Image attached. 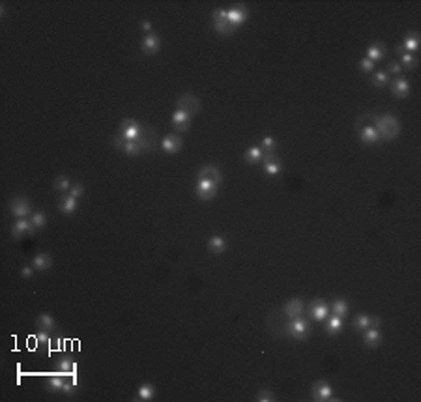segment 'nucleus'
Masks as SVG:
<instances>
[{"label":"nucleus","mask_w":421,"mask_h":402,"mask_svg":"<svg viewBox=\"0 0 421 402\" xmlns=\"http://www.w3.org/2000/svg\"><path fill=\"white\" fill-rule=\"evenodd\" d=\"M389 83V73L387 71H374L372 73V85L374 86H385Z\"/></svg>","instance_id":"38"},{"label":"nucleus","mask_w":421,"mask_h":402,"mask_svg":"<svg viewBox=\"0 0 421 402\" xmlns=\"http://www.w3.org/2000/svg\"><path fill=\"white\" fill-rule=\"evenodd\" d=\"M83 193H85V185L83 184H75V185H72V189H70V195L75 198L83 197Z\"/></svg>","instance_id":"44"},{"label":"nucleus","mask_w":421,"mask_h":402,"mask_svg":"<svg viewBox=\"0 0 421 402\" xmlns=\"http://www.w3.org/2000/svg\"><path fill=\"white\" fill-rule=\"evenodd\" d=\"M141 49H143L144 55H157V51L161 49V40H159V36L154 34V32L146 34V38H144L143 43H141Z\"/></svg>","instance_id":"15"},{"label":"nucleus","mask_w":421,"mask_h":402,"mask_svg":"<svg viewBox=\"0 0 421 402\" xmlns=\"http://www.w3.org/2000/svg\"><path fill=\"white\" fill-rule=\"evenodd\" d=\"M303 309H305V305H303V301H301L300 297H294V299H290V301H286V305H285V314H286L288 318L301 316V312H303Z\"/></svg>","instance_id":"23"},{"label":"nucleus","mask_w":421,"mask_h":402,"mask_svg":"<svg viewBox=\"0 0 421 402\" xmlns=\"http://www.w3.org/2000/svg\"><path fill=\"white\" fill-rule=\"evenodd\" d=\"M400 47L406 51V53H410V55H414L415 51H417V47H419V34L417 32H408L404 36V43Z\"/></svg>","instance_id":"27"},{"label":"nucleus","mask_w":421,"mask_h":402,"mask_svg":"<svg viewBox=\"0 0 421 402\" xmlns=\"http://www.w3.org/2000/svg\"><path fill=\"white\" fill-rule=\"evenodd\" d=\"M53 266V256L49 253H38L32 260V268L36 271H47Z\"/></svg>","instance_id":"24"},{"label":"nucleus","mask_w":421,"mask_h":402,"mask_svg":"<svg viewBox=\"0 0 421 402\" xmlns=\"http://www.w3.org/2000/svg\"><path fill=\"white\" fill-rule=\"evenodd\" d=\"M374 129L378 131L380 139L391 141V139H395L399 135L400 124L393 114H380V116L374 118Z\"/></svg>","instance_id":"1"},{"label":"nucleus","mask_w":421,"mask_h":402,"mask_svg":"<svg viewBox=\"0 0 421 402\" xmlns=\"http://www.w3.org/2000/svg\"><path fill=\"white\" fill-rule=\"evenodd\" d=\"M262 167H264V172L268 176H277L281 172V163L273 154H264L262 157Z\"/></svg>","instance_id":"20"},{"label":"nucleus","mask_w":421,"mask_h":402,"mask_svg":"<svg viewBox=\"0 0 421 402\" xmlns=\"http://www.w3.org/2000/svg\"><path fill=\"white\" fill-rule=\"evenodd\" d=\"M139 144H141V148L144 150H150L152 144H154V131H152L150 127L143 126V133H141V137H139Z\"/></svg>","instance_id":"32"},{"label":"nucleus","mask_w":421,"mask_h":402,"mask_svg":"<svg viewBox=\"0 0 421 402\" xmlns=\"http://www.w3.org/2000/svg\"><path fill=\"white\" fill-rule=\"evenodd\" d=\"M286 331H288V335H290L292 339L307 340L309 339V335H311V324L301 316L290 318V322L286 324Z\"/></svg>","instance_id":"2"},{"label":"nucleus","mask_w":421,"mask_h":402,"mask_svg":"<svg viewBox=\"0 0 421 402\" xmlns=\"http://www.w3.org/2000/svg\"><path fill=\"white\" fill-rule=\"evenodd\" d=\"M227 17H229V23L234 27V29H238V27H242L243 23L247 21V17H249V12H247V8L243 6H232L230 10H227Z\"/></svg>","instance_id":"9"},{"label":"nucleus","mask_w":421,"mask_h":402,"mask_svg":"<svg viewBox=\"0 0 421 402\" xmlns=\"http://www.w3.org/2000/svg\"><path fill=\"white\" fill-rule=\"evenodd\" d=\"M30 223H32V226L36 230H40V228H43V226L47 225V215L43 212H34L30 215Z\"/></svg>","instance_id":"37"},{"label":"nucleus","mask_w":421,"mask_h":402,"mask_svg":"<svg viewBox=\"0 0 421 402\" xmlns=\"http://www.w3.org/2000/svg\"><path fill=\"white\" fill-rule=\"evenodd\" d=\"M331 398H333V387L324 380L316 381L313 385V400L326 402V400H331Z\"/></svg>","instance_id":"10"},{"label":"nucleus","mask_w":421,"mask_h":402,"mask_svg":"<svg viewBox=\"0 0 421 402\" xmlns=\"http://www.w3.org/2000/svg\"><path fill=\"white\" fill-rule=\"evenodd\" d=\"M34 340H36L38 344H49V331L42 329V331H40L36 337H34Z\"/></svg>","instance_id":"43"},{"label":"nucleus","mask_w":421,"mask_h":402,"mask_svg":"<svg viewBox=\"0 0 421 402\" xmlns=\"http://www.w3.org/2000/svg\"><path fill=\"white\" fill-rule=\"evenodd\" d=\"M245 161L249 163V165H257V163L262 161V157H264V152H262V148L260 146H251L247 152H245Z\"/></svg>","instance_id":"31"},{"label":"nucleus","mask_w":421,"mask_h":402,"mask_svg":"<svg viewBox=\"0 0 421 402\" xmlns=\"http://www.w3.org/2000/svg\"><path fill=\"white\" fill-rule=\"evenodd\" d=\"M260 148H262L264 154H273V150L277 148V142H275L273 137H264V139H262V144H260Z\"/></svg>","instance_id":"40"},{"label":"nucleus","mask_w":421,"mask_h":402,"mask_svg":"<svg viewBox=\"0 0 421 402\" xmlns=\"http://www.w3.org/2000/svg\"><path fill=\"white\" fill-rule=\"evenodd\" d=\"M10 212L19 219H25L34 213L32 212V206H30V202H29V198H25V197L14 198V200L10 202Z\"/></svg>","instance_id":"6"},{"label":"nucleus","mask_w":421,"mask_h":402,"mask_svg":"<svg viewBox=\"0 0 421 402\" xmlns=\"http://www.w3.org/2000/svg\"><path fill=\"white\" fill-rule=\"evenodd\" d=\"M73 385H75V381H68L64 374L62 376H49L47 378V387L51 391H55V393H72Z\"/></svg>","instance_id":"7"},{"label":"nucleus","mask_w":421,"mask_h":402,"mask_svg":"<svg viewBox=\"0 0 421 402\" xmlns=\"http://www.w3.org/2000/svg\"><path fill=\"white\" fill-rule=\"evenodd\" d=\"M341 329H343V318L337 316V314H331V318L326 320V333L328 335H337Z\"/></svg>","instance_id":"30"},{"label":"nucleus","mask_w":421,"mask_h":402,"mask_svg":"<svg viewBox=\"0 0 421 402\" xmlns=\"http://www.w3.org/2000/svg\"><path fill=\"white\" fill-rule=\"evenodd\" d=\"M75 361L72 359V357H68V355H64V357H60L58 359V368H60V372L64 374V376H72L73 372H75Z\"/></svg>","instance_id":"33"},{"label":"nucleus","mask_w":421,"mask_h":402,"mask_svg":"<svg viewBox=\"0 0 421 402\" xmlns=\"http://www.w3.org/2000/svg\"><path fill=\"white\" fill-rule=\"evenodd\" d=\"M32 266H29V268H23V271H21V277L23 279H30V277H32V273H34V271H32Z\"/></svg>","instance_id":"46"},{"label":"nucleus","mask_w":421,"mask_h":402,"mask_svg":"<svg viewBox=\"0 0 421 402\" xmlns=\"http://www.w3.org/2000/svg\"><path fill=\"white\" fill-rule=\"evenodd\" d=\"M329 310H331L333 314H337V316L344 318L348 314V303H346L344 299H335L333 303L329 305Z\"/></svg>","instance_id":"35"},{"label":"nucleus","mask_w":421,"mask_h":402,"mask_svg":"<svg viewBox=\"0 0 421 402\" xmlns=\"http://www.w3.org/2000/svg\"><path fill=\"white\" fill-rule=\"evenodd\" d=\"M141 27H143V30H146L148 34H150V32H152V23L148 21V19H144V21L141 23Z\"/></svg>","instance_id":"47"},{"label":"nucleus","mask_w":421,"mask_h":402,"mask_svg":"<svg viewBox=\"0 0 421 402\" xmlns=\"http://www.w3.org/2000/svg\"><path fill=\"white\" fill-rule=\"evenodd\" d=\"M255 398H257L258 402H273V400H277V396L273 395V391H270V389H262V391H258Z\"/></svg>","instance_id":"41"},{"label":"nucleus","mask_w":421,"mask_h":402,"mask_svg":"<svg viewBox=\"0 0 421 402\" xmlns=\"http://www.w3.org/2000/svg\"><path fill=\"white\" fill-rule=\"evenodd\" d=\"M359 70L365 71V73H371V71L374 70V62H371L369 58H361V60H359Z\"/></svg>","instance_id":"42"},{"label":"nucleus","mask_w":421,"mask_h":402,"mask_svg":"<svg viewBox=\"0 0 421 402\" xmlns=\"http://www.w3.org/2000/svg\"><path fill=\"white\" fill-rule=\"evenodd\" d=\"M195 195H197L200 200L208 202V200L215 198V195H217V185L212 184L210 180L199 178V180H197V185H195Z\"/></svg>","instance_id":"5"},{"label":"nucleus","mask_w":421,"mask_h":402,"mask_svg":"<svg viewBox=\"0 0 421 402\" xmlns=\"http://www.w3.org/2000/svg\"><path fill=\"white\" fill-rule=\"evenodd\" d=\"M400 71H402V68H400L399 62H391L389 66H387V73H393V75H399Z\"/></svg>","instance_id":"45"},{"label":"nucleus","mask_w":421,"mask_h":402,"mask_svg":"<svg viewBox=\"0 0 421 402\" xmlns=\"http://www.w3.org/2000/svg\"><path fill=\"white\" fill-rule=\"evenodd\" d=\"M178 109H182V111H186L187 114H199L200 113V101L197 96H193V94H182L178 98Z\"/></svg>","instance_id":"8"},{"label":"nucleus","mask_w":421,"mask_h":402,"mask_svg":"<svg viewBox=\"0 0 421 402\" xmlns=\"http://www.w3.org/2000/svg\"><path fill=\"white\" fill-rule=\"evenodd\" d=\"M55 189L57 191H68L72 189V182H70V178L68 176H57L55 178Z\"/></svg>","instance_id":"39"},{"label":"nucleus","mask_w":421,"mask_h":402,"mask_svg":"<svg viewBox=\"0 0 421 402\" xmlns=\"http://www.w3.org/2000/svg\"><path fill=\"white\" fill-rule=\"evenodd\" d=\"M391 92L395 98H399V99L408 98V96H410V83H408L406 79L397 77L395 81H391Z\"/></svg>","instance_id":"19"},{"label":"nucleus","mask_w":421,"mask_h":402,"mask_svg":"<svg viewBox=\"0 0 421 402\" xmlns=\"http://www.w3.org/2000/svg\"><path fill=\"white\" fill-rule=\"evenodd\" d=\"M208 251L214 254H221L227 251V241L223 240L221 236H212L208 240Z\"/></svg>","instance_id":"29"},{"label":"nucleus","mask_w":421,"mask_h":402,"mask_svg":"<svg viewBox=\"0 0 421 402\" xmlns=\"http://www.w3.org/2000/svg\"><path fill=\"white\" fill-rule=\"evenodd\" d=\"M359 139L365 142V144H376V142L380 141V135L378 131L374 129V126H363L361 129H359Z\"/></svg>","instance_id":"25"},{"label":"nucleus","mask_w":421,"mask_h":402,"mask_svg":"<svg viewBox=\"0 0 421 402\" xmlns=\"http://www.w3.org/2000/svg\"><path fill=\"white\" fill-rule=\"evenodd\" d=\"M397 53L400 55V68H402V70H414L415 66H417V58H415L414 55L406 53L402 47H397Z\"/></svg>","instance_id":"28"},{"label":"nucleus","mask_w":421,"mask_h":402,"mask_svg":"<svg viewBox=\"0 0 421 402\" xmlns=\"http://www.w3.org/2000/svg\"><path fill=\"white\" fill-rule=\"evenodd\" d=\"M212 25H214V29L221 36H230L236 32V29L229 23L227 10H215L214 14H212Z\"/></svg>","instance_id":"3"},{"label":"nucleus","mask_w":421,"mask_h":402,"mask_svg":"<svg viewBox=\"0 0 421 402\" xmlns=\"http://www.w3.org/2000/svg\"><path fill=\"white\" fill-rule=\"evenodd\" d=\"M309 314H311L313 320L322 322V320H326V318H328L329 305L326 303L324 299H314V301H311V305H309Z\"/></svg>","instance_id":"12"},{"label":"nucleus","mask_w":421,"mask_h":402,"mask_svg":"<svg viewBox=\"0 0 421 402\" xmlns=\"http://www.w3.org/2000/svg\"><path fill=\"white\" fill-rule=\"evenodd\" d=\"M171 122H172V127L176 129V131H187L189 127H191V114H187L186 111H182V109H176L174 113H172L171 116Z\"/></svg>","instance_id":"11"},{"label":"nucleus","mask_w":421,"mask_h":402,"mask_svg":"<svg viewBox=\"0 0 421 402\" xmlns=\"http://www.w3.org/2000/svg\"><path fill=\"white\" fill-rule=\"evenodd\" d=\"M143 133V126L133 118H126L120 124V135L126 141H139V137Z\"/></svg>","instance_id":"4"},{"label":"nucleus","mask_w":421,"mask_h":402,"mask_svg":"<svg viewBox=\"0 0 421 402\" xmlns=\"http://www.w3.org/2000/svg\"><path fill=\"white\" fill-rule=\"evenodd\" d=\"M38 324H40V327H42V329H45V331H53V329L57 327V322H55V318L51 316V314H47V312H42V314L38 316Z\"/></svg>","instance_id":"36"},{"label":"nucleus","mask_w":421,"mask_h":402,"mask_svg":"<svg viewBox=\"0 0 421 402\" xmlns=\"http://www.w3.org/2000/svg\"><path fill=\"white\" fill-rule=\"evenodd\" d=\"M115 146L116 148H122L124 150V154L131 155V157H135V155H139L141 152H143V148H141V144L137 141H126L122 135H116L115 137Z\"/></svg>","instance_id":"13"},{"label":"nucleus","mask_w":421,"mask_h":402,"mask_svg":"<svg viewBox=\"0 0 421 402\" xmlns=\"http://www.w3.org/2000/svg\"><path fill=\"white\" fill-rule=\"evenodd\" d=\"M161 148H163V152H167V154H178L180 150L184 148V141L174 133L167 135L163 141H161Z\"/></svg>","instance_id":"16"},{"label":"nucleus","mask_w":421,"mask_h":402,"mask_svg":"<svg viewBox=\"0 0 421 402\" xmlns=\"http://www.w3.org/2000/svg\"><path fill=\"white\" fill-rule=\"evenodd\" d=\"M77 208H79V198L72 197V195H66V197H62L58 200V210L62 213H66V215L75 213L77 212Z\"/></svg>","instance_id":"21"},{"label":"nucleus","mask_w":421,"mask_h":402,"mask_svg":"<svg viewBox=\"0 0 421 402\" xmlns=\"http://www.w3.org/2000/svg\"><path fill=\"white\" fill-rule=\"evenodd\" d=\"M380 325V318L378 316H369V314H357L354 318V327L357 331H365L369 327H378Z\"/></svg>","instance_id":"18"},{"label":"nucleus","mask_w":421,"mask_h":402,"mask_svg":"<svg viewBox=\"0 0 421 402\" xmlns=\"http://www.w3.org/2000/svg\"><path fill=\"white\" fill-rule=\"evenodd\" d=\"M385 57V45L384 43H380V42H376V43H372L371 47L367 49V57L365 58H369L371 62H380L382 58Z\"/></svg>","instance_id":"26"},{"label":"nucleus","mask_w":421,"mask_h":402,"mask_svg":"<svg viewBox=\"0 0 421 402\" xmlns=\"http://www.w3.org/2000/svg\"><path fill=\"white\" fill-rule=\"evenodd\" d=\"M36 230L29 219H17L14 225H12V238L14 240H21L25 234H32Z\"/></svg>","instance_id":"14"},{"label":"nucleus","mask_w":421,"mask_h":402,"mask_svg":"<svg viewBox=\"0 0 421 402\" xmlns=\"http://www.w3.org/2000/svg\"><path fill=\"white\" fill-rule=\"evenodd\" d=\"M363 344L367 346V348H378V346L382 344V333L378 331V327H369V329H365Z\"/></svg>","instance_id":"22"},{"label":"nucleus","mask_w":421,"mask_h":402,"mask_svg":"<svg viewBox=\"0 0 421 402\" xmlns=\"http://www.w3.org/2000/svg\"><path fill=\"white\" fill-rule=\"evenodd\" d=\"M156 396V387L152 383H143L139 391H137V398L139 400H152Z\"/></svg>","instance_id":"34"},{"label":"nucleus","mask_w":421,"mask_h":402,"mask_svg":"<svg viewBox=\"0 0 421 402\" xmlns=\"http://www.w3.org/2000/svg\"><path fill=\"white\" fill-rule=\"evenodd\" d=\"M199 178H204V180H210L212 184H215L217 187L221 185L223 182V174L221 170L217 169L215 165H206V167H202L199 172Z\"/></svg>","instance_id":"17"}]
</instances>
